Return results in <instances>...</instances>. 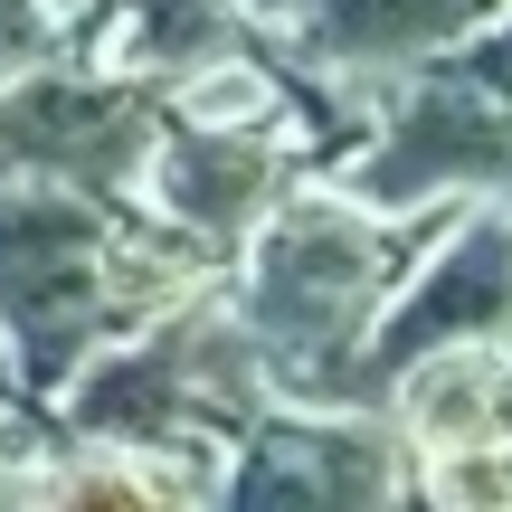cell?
Here are the masks:
<instances>
[{
    "label": "cell",
    "instance_id": "obj_8",
    "mask_svg": "<svg viewBox=\"0 0 512 512\" xmlns=\"http://www.w3.org/2000/svg\"><path fill=\"white\" fill-rule=\"evenodd\" d=\"M503 0H294L275 29L294 38L285 67L332 86H399L418 67H446Z\"/></svg>",
    "mask_w": 512,
    "mask_h": 512
},
{
    "label": "cell",
    "instance_id": "obj_14",
    "mask_svg": "<svg viewBox=\"0 0 512 512\" xmlns=\"http://www.w3.org/2000/svg\"><path fill=\"white\" fill-rule=\"evenodd\" d=\"M38 10H48L57 29H76V19H95V10H105V0H38Z\"/></svg>",
    "mask_w": 512,
    "mask_h": 512
},
{
    "label": "cell",
    "instance_id": "obj_13",
    "mask_svg": "<svg viewBox=\"0 0 512 512\" xmlns=\"http://www.w3.org/2000/svg\"><path fill=\"white\" fill-rule=\"evenodd\" d=\"M446 67H456L465 86H484V95H494V105H512V0H503L494 19H484L475 38H465L456 57H446Z\"/></svg>",
    "mask_w": 512,
    "mask_h": 512
},
{
    "label": "cell",
    "instance_id": "obj_6",
    "mask_svg": "<svg viewBox=\"0 0 512 512\" xmlns=\"http://www.w3.org/2000/svg\"><path fill=\"white\" fill-rule=\"evenodd\" d=\"M399 503H408V456L380 418L266 408L256 427L228 437L200 512H399Z\"/></svg>",
    "mask_w": 512,
    "mask_h": 512
},
{
    "label": "cell",
    "instance_id": "obj_12",
    "mask_svg": "<svg viewBox=\"0 0 512 512\" xmlns=\"http://www.w3.org/2000/svg\"><path fill=\"white\" fill-rule=\"evenodd\" d=\"M57 19L38 10V0H0V86H19V76H38V67H57Z\"/></svg>",
    "mask_w": 512,
    "mask_h": 512
},
{
    "label": "cell",
    "instance_id": "obj_7",
    "mask_svg": "<svg viewBox=\"0 0 512 512\" xmlns=\"http://www.w3.org/2000/svg\"><path fill=\"white\" fill-rule=\"evenodd\" d=\"M304 181V162H294L285 133L266 124H200V114H162V133H152V162H143V209L171 228V238H190L200 256H238L247 228L266 219L285 190Z\"/></svg>",
    "mask_w": 512,
    "mask_h": 512
},
{
    "label": "cell",
    "instance_id": "obj_5",
    "mask_svg": "<svg viewBox=\"0 0 512 512\" xmlns=\"http://www.w3.org/2000/svg\"><path fill=\"white\" fill-rule=\"evenodd\" d=\"M162 114H171V95L143 86V76L38 67L19 86H0V181H38V190H76V200L124 209L152 162Z\"/></svg>",
    "mask_w": 512,
    "mask_h": 512
},
{
    "label": "cell",
    "instance_id": "obj_2",
    "mask_svg": "<svg viewBox=\"0 0 512 512\" xmlns=\"http://www.w3.org/2000/svg\"><path fill=\"white\" fill-rule=\"evenodd\" d=\"M114 238L124 209L0 181V361H19L29 389H57L95 342H114Z\"/></svg>",
    "mask_w": 512,
    "mask_h": 512
},
{
    "label": "cell",
    "instance_id": "obj_9",
    "mask_svg": "<svg viewBox=\"0 0 512 512\" xmlns=\"http://www.w3.org/2000/svg\"><path fill=\"white\" fill-rule=\"evenodd\" d=\"M380 427L408 465L465 456V446H512V351H427L380 389Z\"/></svg>",
    "mask_w": 512,
    "mask_h": 512
},
{
    "label": "cell",
    "instance_id": "obj_1",
    "mask_svg": "<svg viewBox=\"0 0 512 512\" xmlns=\"http://www.w3.org/2000/svg\"><path fill=\"white\" fill-rule=\"evenodd\" d=\"M437 219H380V209L342 200L332 181H294L238 247V285L228 313L247 323V342L266 351L275 408H351V351H361L370 313L389 304V285L408 275V256L427 247Z\"/></svg>",
    "mask_w": 512,
    "mask_h": 512
},
{
    "label": "cell",
    "instance_id": "obj_15",
    "mask_svg": "<svg viewBox=\"0 0 512 512\" xmlns=\"http://www.w3.org/2000/svg\"><path fill=\"white\" fill-rule=\"evenodd\" d=\"M0 399H10V361H0Z\"/></svg>",
    "mask_w": 512,
    "mask_h": 512
},
{
    "label": "cell",
    "instance_id": "obj_10",
    "mask_svg": "<svg viewBox=\"0 0 512 512\" xmlns=\"http://www.w3.org/2000/svg\"><path fill=\"white\" fill-rule=\"evenodd\" d=\"M29 512H200V484H190L181 465H152V456L76 446V456H48V465H38Z\"/></svg>",
    "mask_w": 512,
    "mask_h": 512
},
{
    "label": "cell",
    "instance_id": "obj_11",
    "mask_svg": "<svg viewBox=\"0 0 512 512\" xmlns=\"http://www.w3.org/2000/svg\"><path fill=\"white\" fill-rule=\"evenodd\" d=\"M418 475H427V512H512V446H465Z\"/></svg>",
    "mask_w": 512,
    "mask_h": 512
},
{
    "label": "cell",
    "instance_id": "obj_4",
    "mask_svg": "<svg viewBox=\"0 0 512 512\" xmlns=\"http://www.w3.org/2000/svg\"><path fill=\"white\" fill-rule=\"evenodd\" d=\"M427 351H512V200L446 209L389 304L351 351V408L380 418V389Z\"/></svg>",
    "mask_w": 512,
    "mask_h": 512
},
{
    "label": "cell",
    "instance_id": "obj_3",
    "mask_svg": "<svg viewBox=\"0 0 512 512\" xmlns=\"http://www.w3.org/2000/svg\"><path fill=\"white\" fill-rule=\"evenodd\" d=\"M323 181L380 219H446L475 200H512V105L465 86L456 67H418L380 114H361L351 152Z\"/></svg>",
    "mask_w": 512,
    "mask_h": 512
}]
</instances>
